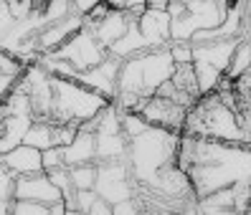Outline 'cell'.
Masks as SVG:
<instances>
[{"label":"cell","instance_id":"cell-1","mask_svg":"<svg viewBox=\"0 0 251 215\" xmlns=\"http://www.w3.org/2000/svg\"><path fill=\"white\" fill-rule=\"evenodd\" d=\"M178 165L188 172L196 197H205L236 182H251V145L180 134Z\"/></svg>","mask_w":251,"mask_h":215},{"label":"cell","instance_id":"cell-2","mask_svg":"<svg viewBox=\"0 0 251 215\" xmlns=\"http://www.w3.org/2000/svg\"><path fill=\"white\" fill-rule=\"evenodd\" d=\"M178 145H180V132H170V129H162L155 124H150L142 134L132 137L127 152L132 180L147 185L155 180L160 170L178 165Z\"/></svg>","mask_w":251,"mask_h":215},{"label":"cell","instance_id":"cell-3","mask_svg":"<svg viewBox=\"0 0 251 215\" xmlns=\"http://www.w3.org/2000/svg\"><path fill=\"white\" fill-rule=\"evenodd\" d=\"M183 134L251 145V137L241 127L239 114L221 102V96L216 91L201 94L198 102L188 109V119H185V127H183Z\"/></svg>","mask_w":251,"mask_h":215},{"label":"cell","instance_id":"cell-4","mask_svg":"<svg viewBox=\"0 0 251 215\" xmlns=\"http://www.w3.org/2000/svg\"><path fill=\"white\" fill-rule=\"evenodd\" d=\"M175 71V61L168 46H150L142 53H135L122 61V71L117 79V91H135L152 96Z\"/></svg>","mask_w":251,"mask_h":215},{"label":"cell","instance_id":"cell-5","mask_svg":"<svg viewBox=\"0 0 251 215\" xmlns=\"http://www.w3.org/2000/svg\"><path fill=\"white\" fill-rule=\"evenodd\" d=\"M112 102L107 96L97 94L94 89L79 81H71L53 74V104H51V122H89L99 117Z\"/></svg>","mask_w":251,"mask_h":215},{"label":"cell","instance_id":"cell-6","mask_svg":"<svg viewBox=\"0 0 251 215\" xmlns=\"http://www.w3.org/2000/svg\"><path fill=\"white\" fill-rule=\"evenodd\" d=\"M109 53V48L101 43L92 28H81L79 33H74L61 48H56L53 56H58V59H66L69 64H74L76 68H94L97 64L104 61V56Z\"/></svg>","mask_w":251,"mask_h":215},{"label":"cell","instance_id":"cell-7","mask_svg":"<svg viewBox=\"0 0 251 215\" xmlns=\"http://www.w3.org/2000/svg\"><path fill=\"white\" fill-rule=\"evenodd\" d=\"M140 114L155 127H162V129H170V132L183 134V127H185V119H188V107L173 102V99H168V96L152 94L142 102Z\"/></svg>","mask_w":251,"mask_h":215},{"label":"cell","instance_id":"cell-8","mask_svg":"<svg viewBox=\"0 0 251 215\" xmlns=\"http://www.w3.org/2000/svg\"><path fill=\"white\" fill-rule=\"evenodd\" d=\"M81 28H84V16L81 13H69L66 18L43 25L41 31L33 36V41H36V46H38L41 53H53L56 48H61L74 33H79Z\"/></svg>","mask_w":251,"mask_h":215},{"label":"cell","instance_id":"cell-9","mask_svg":"<svg viewBox=\"0 0 251 215\" xmlns=\"http://www.w3.org/2000/svg\"><path fill=\"white\" fill-rule=\"evenodd\" d=\"M13 197H25V200H38V203H56L61 200L64 193L51 182L49 172H36V175H23L16 177V190Z\"/></svg>","mask_w":251,"mask_h":215},{"label":"cell","instance_id":"cell-10","mask_svg":"<svg viewBox=\"0 0 251 215\" xmlns=\"http://www.w3.org/2000/svg\"><path fill=\"white\" fill-rule=\"evenodd\" d=\"M137 25L150 46H168L173 41V18L165 8H147L137 18Z\"/></svg>","mask_w":251,"mask_h":215},{"label":"cell","instance_id":"cell-11","mask_svg":"<svg viewBox=\"0 0 251 215\" xmlns=\"http://www.w3.org/2000/svg\"><path fill=\"white\" fill-rule=\"evenodd\" d=\"M3 157L5 167L13 172L16 177H23V175H36V172H46V167H43V150L33 147V145H25V142H21L18 147L8 150Z\"/></svg>","mask_w":251,"mask_h":215},{"label":"cell","instance_id":"cell-12","mask_svg":"<svg viewBox=\"0 0 251 215\" xmlns=\"http://www.w3.org/2000/svg\"><path fill=\"white\" fill-rule=\"evenodd\" d=\"M129 23H132V16H129V13L112 8V10H109L107 16L99 21V23H94V25H92V31H94V36H97V38H99V41L109 48L117 38H122V36L127 33Z\"/></svg>","mask_w":251,"mask_h":215},{"label":"cell","instance_id":"cell-13","mask_svg":"<svg viewBox=\"0 0 251 215\" xmlns=\"http://www.w3.org/2000/svg\"><path fill=\"white\" fill-rule=\"evenodd\" d=\"M66 165H86V162H97V132L92 129H79V134L74 137L71 145L64 147Z\"/></svg>","mask_w":251,"mask_h":215},{"label":"cell","instance_id":"cell-14","mask_svg":"<svg viewBox=\"0 0 251 215\" xmlns=\"http://www.w3.org/2000/svg\"><path fill=\"white\" fill-rule=\"evenodd\" d=\"M145 48H150V43L145 41L140 25H137V18H132L127 33H125L122 38H117L112 46H109V51H112L114 56H120V59H129V56H135V53H142Z\"/></svg>","mask_w":251,"mask_h":215},{"label":"cell","instance_id":"cell-15","mask_svg":"<svg viewBox=\"0 0 251 215\" xmlns=\"http://www.w3.org/2000/svg\"><path fill=\"white\" fill-rule=\"evenodd\" d=\"M23 142H25V145L38 147V150L56 147V145H53V122H51V119H33V124L28 127Z\"/></svg>","mask_w":251,"mask_h":215},{"label":"cell","instance_id":"cell-16","mask_svg":"<svg viewBox=\"0 0 251 215\" xmlns=\"http://www.w3.org/2000/svg\"><path fill=\"white\" fill-rule=\"evenodd\" d=\"M249 68H251V38L244 36L239 43H236V51L231 56V64L226 68V76L236 81L239 76H244Z\"/></svg>","mask_w":251,"mask_h":215},{"label":"cell","instance_id":"cell-17","mask_svg":"<svg viewBox=\"0 0 251 215\" xmlns=\"http://www.w3.org/2000/svg\"><path fill=\"white\" fill-rule=\"evenodd\" d=\"M173 84L178 89L188 91L190 96H201V86H198V76H196V66L193 64H175V71H173Z\"/></svg>","mask_w":251,"mask_h":215},{"label":"cell","instance_id":"cell-18","mask_svg":"<svg viewBox=\"0 0 251 215\" xmlns=\"http://www.w3.org/2000/svg\"><path fill=\"white\" fill-rule=\"evenodd\" d=\"M71 170V182L76 190H94L97 188V177H99V167L97 162H86V165H74Z\"/></svg>","mask_w":251,"mask_h":215},{"label":"cell","instance_id":"cell-19","mask_svg":"<svg viewBox=\"0 0 251 215\" xmlns=\"http://www.w3.org/2000/svg\"><path fill=\"white\" fill-rule=\"evenodd\" d=\"M196 66V76H198V86H201V94H208V91H216L218 81L224 79V71L205 64V61H193Z\"/></svg>","mask_w":251,"mask_h":215},{"label":"cell","instance_id":"cell-20","mask_svg":"<svg viewBox=\"0 0 251 215\" xmlns=\"http://www.w3.org/2000/svg\"><path fill=\"white\" fill-rule=\"evenodd\" d=\"M10 213L13 215H51V205L49 203H38V200L13 197L10 200Z\"/></svg>","mask_w":251,"mask_h":215},{"label":"cell","instance_id":"cell-21","mask_svg":"<svg viewBox=\"0 0 251 215\" xmlns=\"http://www.w3.org/2000/svg\"><path fill=\"white\" fill-rule=\"evenodd\" d=\"M170 53H173L175 64H193L196 61L193 41H170Z\"/></svg>","mask_w":251,"mask_h":215},{"label":"cell","instance_id":"cell-22","mask_svg":"<svg viewBox=\"0 0 251 215\" xmlns=\"http://www.w3.org/2000/svg\"><path fill=\"white\" fill-rule=\"evenodd\" d=\"M23 68H25V64L18 59L16 53L0 48V74H8V76H16L18 79L23 74Z\"/></svg>","mask_w":251,"mask_h":215},{"label":"cell","instance_id":"cell-23","mask_svg":"<svg viewBox=\"0 0 251 215\" xmlns=\"http://www.w3.org/2000/svg\"><path fill=\"white\" fill-rule=\"evenodd\" d=\"M13 190H16V175L5 167L3 157H0V197L13 200Z\"/></svg>","mask_w":251,"mask_h":215},{"label":"cell","instance_id":"cell-24","mask_svg":"<svg viewBox=\"0 0 251 215\" xmlns=\"http://www.w3.org/2000/svg\"><path fill=\"white\" fill-rule=\"evenodd\" d=\"M66 157H64V147H49L43 150V167L53 170V167H64Z\"/></svg>","mask_w":251,"mask_h":215},{"label":"cell","instance_id":"cell-25","mask_svg":"<svg viewBox=\"0 0 251 215\" xmlns=\"http://www.w3.org/2000/svg\"><path fill=\"white\" fill-rule=\"evenodd\" d=\"M13 23H16V18H13V13H10V5L5 0H0V38L10 31Z\"/></svg>","mask_w":251,"mask_h":215},{"label":"cell","instance_id":"cell-26","mask_svg":"<svg viewBox=\"0 0 251 215\" xmlns=\"http://www.w3.org/2000/svg\"><path fill=\"white\" fill-rule=\"evenodd\" d=\"M150 8V0H125V13H129L132 18H140L142 13Z\"/></svg>","mask_w":251,"mask_h":215},{"label":"cell","instance_id":"cell-27","mask_svg":"<svg viewBox=\"0 0 251 215\" xmlns=\"http://www.w3.org/2000/svg\"><path fill=\"white\" fill-rule=\"evenodd\" d=\"M13 84H16V76H8V74H0V102L10 94Z\"/></svg>","mask_w":251,"mask_h":215},{"label":"cell","instance_id":"cell-28","mask_svg":"<svg viewBox=\"0 0 251 215\" xmlns=\"http://www.w3.org/2000/svg\"><path fill=\"white\" fill-rule=\"evenodd\" d=\"M101 3V0H74V10L76 13H81V16H86L92 8H97Z\"/></svg>","mask_w":251,"mask_h":215},{"label":"cell","instance_id":"cell-29","mask_svg":"<svg viewBox=\"0 0 251 215\" xmlns=\"http://www.w3.org/2000/svg\"><path fill=\"white\" fill-rule=\"evenodd\" d=\"M5 213H10V200L0 197V215H5Z\"/></svg>","mask_w":251,"mask_h":215},{"label":"cell","instance_id":"cell-30","mask_svg":"<svg viewBox=\"0 0 251 215\" xmlns=\"http://www.w3.org/2000/svg\"><path fill=\"white\" fill-rule=\"evenodd\" d=\"M170 0H150V8H168Z\"/></svg>","mask_w":251,"mask_h":215},{"label":"cell","instance_id":"cell-31","mask_svg":"<svg viewBox=\"0 0 251 215\" xmlns=\"http://www.w3.org/2000/svg\"><path fill=\"white\" fill-rule=\"evenodd\" d=\"M246 38H251V31H249V36H246Z\"/></svg>","mask_w":251,"mask_h":215}]
</instances>
